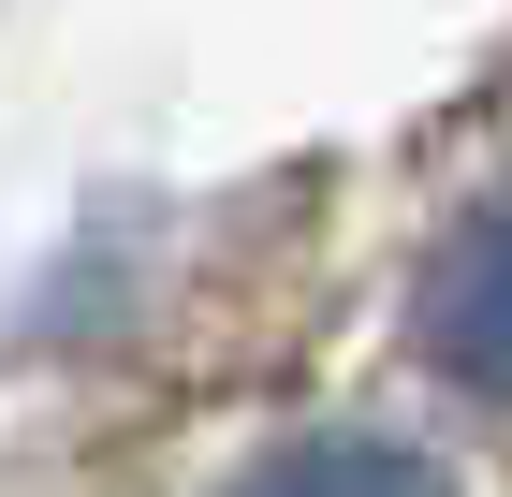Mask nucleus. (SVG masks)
Returning <instances> with one entry per match:
<instances>
[{
  "mask_svg": "<svg viewBox=\"0 0 512 497\" xmlns=\"http://www.w3.org/2000/svg\"><path fill=\"white\" fill-rule=\"evenodd\" d=\"M425 351H439L469 395H512V191L439 249V278H425Z\"/></svg>",
  "mask_w": 512,
  "mask_h": 497,
  "instance_id": "1",
  "label": "nucleus"
},
{
  "mask_svg": "<svg viewBox=\"0 0 512 497\" xmlns=\"http://www.w3.org/2000/svg\"><path fill=\"white\" fill-rule=\"evenodd\" d=\"M235 497H454L410 439H293V454H264Z\"/></svg>",
  "mask_w": 512,
  "mask_h": 497,
  "instance_id": "2",
  "label": "nucleus"
}]
</instances>
